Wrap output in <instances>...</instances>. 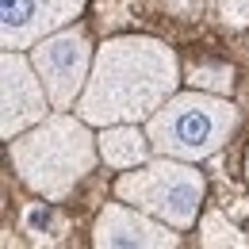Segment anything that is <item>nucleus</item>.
<instances>
[{"mask_svg":"<svg viewBox=\"0 0 249 249\" xmlns=\"http://www.w3.org/2000/svg\"><path fill=\"white\" fill-rule=\"evenodd\" d=\"M180 85V58L154 35H115L96 46L77 115L92 126L146 123Z\"/></svg>","mask_w":249,"mask_h":249,"instance_id":"obj_1","label":"nucleus"},{"mask_svg":"<svg viewBox=\"0 0 249 249\" xmlns=\"http://www.w3.org/2000/svg\"><path fill=\"white\" fill-rule=\"evenodd\" d=\"M96 157H100V142L92 134V123L58 107L35 126H27L23 134L8 138V161L16 180L50 203H62L92 173Z\"/></svg>","mask_w":249,"mask_h":249,"instance_id":"obj_2","label":"nucleus"},{"mask_svg":"<svg viewBox=\"0 0 249 249\" xmlns=\"http://www.w3.org/2000/svg\"><path fill=\"white\" fill-rule=\"evenodd\" d=\"M238 104L218 92H173L154 115L146 119V134L154 142V154L180 157V161H207L215 157L230 134L238 130Z\"/></svg>","mask_w":249,"mask_h":249,"instance_id":"obj_3","label":"nucleus"},{"mask_svg":"<svg viewBox=\"0 0 249 249\" xmlns=\"http://www.w3.org/2000/svg\"><path fill=\"white\" fill-rule=\"evenodd\" d=\"M115 196L157 215L161 222L188 230L199 222V207L207 196V180L196 169V161H180V157H165L157 154L154 161L126 169L115 180Z\"/></svg>","mask_w":249,"mask_h":249,"instance_id":"obj_4","label":"nucleus"},{"mask_svg":"<svg viewBox=\"0 0 249 249\" xmlns=\"http://www.w3.org/2000/svg\"><path fill=\"white\" fill-rule=\"evenodd\" d=\"M27 54H31V62L38 69V77H42V85H46V92H50V104L58 111H69L81 100L89 77H92L96 46L89 42V35L69 23L62 31L46 35L42 42H35Z\"/></svg>","mask_w":249,"mask_h":249,"instance_id":"obj_5","label":"nucleus"},{"mask_svg":"<svg viewBox=\"0 0 249 249\" xmlns=\"http://www.w3.org/2000/svg\"><path fill=\"white\" fill-rule=\"evenodd\" d=\"M0 134L4 142L23 134L27 126L50 115V92L35 69L27 50H4L0 54Z\"/></svg>","mask_w":249,"mask_h":249,"instance_id":"obj_6","label":"nucleus"},{"mask_svg":"<svg viewBox=\"0 0 249 249\" xmlns=\"http://www.w3.org/2000/svg\"><path fill=\"white\" fill-rule=\"evenodd\" d=\"M92 246L96 249H177L180 234H177V226H169L157 215L115 196V203H104L92 222Z\"/></svg>","mask_w":249,"mask_h":249,"instance_id":"obj_7","label":"nucleus"},{"mask_svg":"<svg viewBox=\"0 0 249 249\" xmlns=\"http://www.w3.org/2000/svg\"><path fill=\"white\" fill-rule=\"evenodd\" d=\"M89 0H0V46L31 50L46 35L69 27Z\"/></svg>","mask_w":249,"mask_h":249,"instance_id":"obj_8","label":"nucleus"},{"mask_svg":"<svg viewBox=\"0 0 249 249\" xmlns=\"http://www.w3.org/2000/svg\"><path fill=\"white\" fill-rule=\"evenodd\" d=\"M96 142H100V157H104V165H111V169H119V173L146 165V161H150V154H154L150 134H146L142 126H134V123L100 126Z\"/></svg>","mask_w":249,"mask_h":249,"instance_id":"obj_9","label":"nucleus"},{"mask_svg":"<svg viewBox=\"0 0 249 249\" xmlns=\"http://www.w3.org/2000/svg\"><path fill=\"white\" fill-rule=\"evenodd\" d=\"M199 246H207V249H242L246 238H242V230L226 218V211L207 207L203 218H199Z\"/></svg>","mask_w":249,"mask_h":249,"instance_id":"obj_10","label":"nucleus"},{"mask_svg":"<svg viewBox=\"0 0 249 249\" xmlns=\"http://www.w3.org/2000/svg\"><path fill=\"white\" fill-rule=\"evenodd\" d=\"M188 81H192V89H203V92H230V85H234V69L230 65H192L188 69Z\"/></svg>","mask_w":249,"mask_h":249,"instance_id":"obj_11","label":"nucleus"},{"mask_svg":"<svg viewBox=\"0 0 249 249\" xmlns=\"http://www.w3.org/2000/svg\"><path fill=\"white\" fill-rule=\"evenodd\" d=\"M218 23L234 27V31H246L249 27V0H211Z\"/></svg>","mask_w":249,"mask_h":249,"instance_id":"obj_12","label":"nucleus"},{"mask_svg":"<svg viewBox=\"0 0 249 249\" xmlns=\"http://www.w3.org/2000/svg\"><path fill=\"white\" fill-rule=\"evenodd\" d=\"M165 4H169L177 16H196V12L203 8V0H165Z\"/></svg>","mask_w":249,"mask_h":249,"instance_id":"obj_13","label":"nucleus"},{"mask_svg":"<svg viewBox=\"0 0 249 249\" xmlns=\"http://www.w3.org/2000/svg\"><path fill=\"white\" fill-rule=\"evenodd\" d=\"M246 180H249V150H246Z\"/></svg>","mask_w":249,"mask_h":249,"instance_id":"obj_14","label":"nucleus"}]
</instances>
